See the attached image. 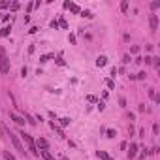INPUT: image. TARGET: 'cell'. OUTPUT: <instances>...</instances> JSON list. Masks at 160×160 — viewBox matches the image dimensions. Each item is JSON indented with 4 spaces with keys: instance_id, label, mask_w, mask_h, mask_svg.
<instances>
[{
    "instance_id": "19",
    "label": "cell",
    "mask_w": 160,
    "mask_h": 160,
    "mask_svg": "<svg viewBox=\"0 0 160 160\" xmlns=\"http://www.w3.org/2000/svg\"><path fill=\"white\" fill-rule=\"evenodd\" d=\"M106 85H107V89H113V87H115L113 79H106Z\"/></svg>"
},
{
    "instance_id": "11",
    "label": "cell",
    "mask_w": 160,
    "mask_h": 160,
    "mask_svg": "<svg viewBox=\"0 0 160 160\" xmlns=\"http://www.w3.org/2000/svg\"><path fill=\"white\" fill-rule=\"evenodd\" d=\"M98 158H102V160H113L111 157H107L106 151H98Z\"/></svg>"
},
{
    "instance_id": "24",
    "label": "cell",
    "mask_w": 160,
    "mask_h": 160,
    "mask_svg": "<svg viewBox=\"0 0 160 160\" xmlns=\"http://www.w3.org/2000/svg\"><path fill=\"white\" fill-rule=\"evenodd\" d=\"M151 8H153V10H157V8H160V2H158V0H157V2H153V4H151Z\"/></svg>"
},
{
    "instance_id": "10",
    "label": "cell",
    "mask_w": 160,
    "mask_h": 160,
    "mask_svg": "<svg viewBox=\"0 0 160 160\" xmlns=\"http://www.w3.org/2000/svg\"><path fill=\"white\" fill-rule=\"evenodd\" d=\"M40 154H42V157L45 158V160H55V158H53V154H51V153H49V151H47V149L40 151Z\"/></svg>"
},
{
    "instance_id": "27",
    "label": "cell",
    "mask_w": 160,
    "mask_h": 160,
    "mask_svg": "<svg viewBox=\"0 0 160 160\" xmlns=\"http://www.w3.org/2000/svg\"><path fill=\"white\" fill-rule=\"evenodd\" d=\"M29 32H30V34H36V32H38V26H32Z\"/></svg>"
},
{
    "instance_id": "6",
    "label": "cell",
    "mask_w": 160,
    "mask_h": 160,
    "mask_svg": "<svg viewBox=\"0 0 160 160\" xmlns=\"http://www.w3.org/2000/svg\"><path fill=\"white\" fill-rule=\"evenodd\" d=\"M149 23H151V30H157L158 29V17H157V15H151Z\"/></svg>"
},
{
    "instance_id": "22",
    "label": "cell",
    "mask_w": 160,
    "mask_h": 160,
    "mask_svg": "<svg viewBox=\"0 0 160 160\" xmlns=\"http://www.w3.org/2000/svg\"><path fill=\"white\" fill-rule=\"evenodd\" d=\"M121 11H128V2H121Z\"/></svg>"
},
{
    "instance_id": "30",
    "label": "cell",
    "mask_w": 160,
    "mask_h": 160,
    "mask_svg": "<svg viewBox=\"0 0 160 160\" xmlns=\"http://www.w3.org/2000/svg\"><path fill=\"white\" fill-rule=\"evenodd\" d=\"M10 6V2H0V8H8Z\"/></svg>"
},
{
    "instance_id": "8",
    "label": "cell",
    "mask_w": 160,
    "mask_h": 160,
    "mask_svg": "<svg viewBox=\"0 0 160 160\" xmlns=\"http://www.w3.org/2000/svg\"><path fill=\"white\" fill-rule=\"evenodd\" d=\"M34 143L38 145V149H42V151H43V149H47V145H49V143H47V141H45L43 138H40L38 141H34Z\"/></svg>"
},
{
    "instance_id": "2",
    "label": "cell",
    "mask_w": 160,
    "mask_h": 160,
    "mask_svg": "<svg viewBox=\"0 0 160 160\" xmlns=\"http://www.w3.org/2000/svg\"><path fill=\"white\" fill-rule=\"evenodd\" d=\"M0 72L2 74H8L10 72V61H8V57H6V49H0Z\"/></svg>"
},
{
    "instance_id": "7",
    "label": "cell",
    "mask_w": 160,
    "mask_h": 160,
    "mask_svg": "<svg viewBox=\"0 0 160 160\" xmlns=\"http://www.w3.org/2000/svg\"><path fill=\"white\" fill-rule=\"evenodd\" d=\"M106 64H107V57H104V55H100V57L96 58V66H98V68L106 66Z\"/></svg>"
},
{
    "instance_id": "21",
    "label": "cell",
    "mask_w": 160,
    "mask_h": 160,
    "mask_svg": "<svg viewBox=\"0 0 160 160\" xmlns=\"http://www.w3.org/2000/svg\"><path fill=\"white\" fill-rule=\"evenodd\" d=\"M115 136H117V132H115V130H111V128H109V130H107V138H115Z\"/></svg>"
},
{
    "instance_id": "9",
    "label": "cell",
    "mask_w": 160,
    "mask_h": 160,
    "mask_svg": "<svg viewBox=\"0 0 160 160\" xmlns=\"http://www.w3.org/2000/svg\"><path fill=\"white\" fill-rule=\"evenodd\" d=\"M136 153H138V145H136V143H132V145H130V151H128V158H134Z\"/></svg>"
},
{
    "instance_id": "12",
    "label": "cell",
    "mask_w": 160,
    "mask_h": 160,
    "mask_svg": "<svg viewBox=\"0 0 160 160\" xmlns=\"http://www.w3.org/2000/svg\"><path fill=\"white\" fill-rule=\"evenodd\" d=\"M51 128H53V130H55V132H57V134H58V136H61V138H64V132H62V130H61V128H58L57 125H55V122H51Z\"/></svg>"
},
{
    "instance_id": "20",
    "label": "cell",
    "mask_w": 160,
    "mask_h": 160,
    "mask_svg": "<svg viewBox=\"0 0 160 160\" xmlns=\"http://www.w3.org/2000/svg\"><path fill=\"white\" fill-rule=\"evenodd\" d=\"M58 26H61V29H68V23L64 21V19H61V21H58Z\"/></svg>"
},
{
    "instance_id": "26",
    "label": "cell",
    "mask_w": 160,
    "mask_h": 160,
    "mask_svg": "<svg viewBox=\"0 0 160 160\" xmlns=\"http://www.w3.org/2000/svg\"><path fill=\"white\" fill-rule=\"evenodd\" d=\"M153 64H154V66L158 68V66H160V58H153Z\"/></svg>"
},
{
    "instance_id": "4",
    "label": "cell",
    "mask_w": 160,
    "mask_h": 160,
    "mask_svg": "<svg viewBox=\"0 0 160 160\" xmlns=\"http://www.w3.org/2000/svg\"><path fill=\"white\" fill-rule=\"evenodd\" d=\"M64 8H68V10L72 11V13H81V10H79L77 4H72V2H64Z\"/></svg>"
},
{
    "instance_id": "23",
    "label": "cell",
    "mask_w": 160,
    "mask_h": 160,
    "mask_svg": "<svg viewBox=\"0 0 160 160\" xmlns=\"http://www.w3.org/2000/svg\"><path fill=\"white\" fill-rule=\"evenodd\" d=\"M10 8H11V11H17V10H19V4H17V2H13Z\"/></svg>"
},
{
    "instance_id": "18",
    "label": "cell",
    "mask_w": 160,
    "mask_h": 160,
    "mask_svg": "<svg viewBox=\"0 0 160 160\" xmlns=\"http://www.w3.org/2000/svg\"><path fill=\"white\" fill-rule=\"evenodd\" d=\"M68 125H70V119H68V117L61 119V126H68Z\"/></svg>"
},
{
    "instance_id": "25",
    "label": "cell",
    "mask_w": 160,
    "mask_h": 160,
    "mask_svg": "<svg viewBox=\"0 0 160 160\" xmlns=\"http://www.w3.org/2000/svg\"><path fill=\"white\" fill-rule=\"evenodd\" d=\"M136 77H138V79H145V72H139V74L136 75Z\"/></svg>"
},
{
    "instance_id": "5",
    "label": "cell",
    "mask_w": 160,
    "mask_h": 160,
    "mask_svg": "<svg viewBox=\"0 0 160 160\" xmlns=\"http://www.w3.org/2000/svg\"><path fill=\"white\" fill-rule=\"evenodd\" d=\"M10 119H11V121H13V122H17V125L19 126H23V125H25V119H23V117H19V115L17 113H10Z\"/></svg>"
},
{
    "instance_id": "28",
    "label": "cell",
    "mask_w": 160,
    "mask_h": 160,
    "mask_svg": "<svg viewBox=\"0 0 160 160\" xmlns=\"http://www.w3.org/2000/svg\"><path fill=\"white\" fill-rule=\"evenodd\" d=\"M122 62H125V64L130 62V57H128V55H125V57H122Z\"/></svg>"
},
{
    "instance_id": "17",
    "label": "cell",
    "mask_w": 160,
    "mask_h": 160,
    "mask_svg": "<svg viewBox=\"0 0 160 160\" xmlns=\"http://www.w3.org/2000/svg\"><path fill=\"white\" fill-rule=\"evenodd\" d=\"M25 119H26V122H30V125H36V119L30 117V115H25Z\"/></svg>"
},
{
    "instance_id": "14",
    "label": "cell",
    "mask_w": 160,
    "mask_h": 160,
    "mask_svg": "<svg viewBox=\"0 0 160 160\" xmlns=\"http://www.w3.org/2000/svg\"><path fill=\"white\" fill-rule=\"evenodd\" d=\"M10 26H4V29L2 30H0V36H2V38H6V36H10Z\"/></svg>"
},
{
    "instance_id": "13",
    "label": "cell",
    "mask_w": 160,
    "mask_h": 160,
    "mask_svg": "<svg viewBox=\"0 0 160 160\" xmlns=\"http://www.w3.org/2000/svg\"><path fill=\"white\" fill-rule=\"evenodd\" d=\"M53 57H55L53 53H47V55H43V57H40V62H47L49 58H53Z\"/></svg>"
},
{
    "instance_id": "29",
    "label": "cell",
    "mask_w": 160,
    "mask_h": 160,
    "mask_svg": "<svg viewBox=\"0 0 160 160\" xmlns=\"http://www.w3.org/2000/svg\"><path fill=\"white\" fill-rule=\"evenodd\" d=\"M57 64H58V66H64V64H66V62H64L62 58H57Z\"/></svg>"
},
{
    "instance_id": "3",
    "label": "cell",
    "mask_w": 160,
    "mask_h": 160,
    "mask_svg": "<svg viewBox=\"0 0 160 160\" xmlns=\"http://www.w3.org/2000/svg\"><path fill=\"white\" fill-rule=\"evenodd\" d=\"M8 136H10V139H11V143H13V147H15V149H17L21 154H25V157H26V151H25V147L21 145V141H19V138H17V136H15L13 132H8Z\"/></svg>"
},
{
    "instance_id": "15",
    "label": "cell",
    "mask_w": 160,
    "mask_h": 160,
    "mask_svg": "<svg viewBox=\"0 0 160 160\" xmlns=\"http://www.w3.org/2000/svg\"><path fill=\"white\" fill-rule=\"evenodd\" d=\"M4 158H6V160H17V158L13 157V154L10 153V151H4Z\"/></svg>"
},
{
    "instance_id": "16",
    "label": "cell",
    "mask_w": 160,
    "mask_h": 160,
    "mask_svg": "<svg viewBox=\"0 0 160 160\" xmlns=\"http://www.w3.org/2000/svg\"><path fill=\"white\" fill-rule=\"evenodd\" d=\"M81 17H87V19H93V17H94V15H93V13H90V11H87V10H83V11H81Z\"/></svg>"
},
{
    "instance_id": "1",
    "label": "cell",
    "mask_w": 160,
    "mask_h": 160,
    "mask_svg": "<svg viewBox=\"0 0 160 160\" xmlns=\"http://www.w3.org/2000/svg\"><path fill=\"white\" fill-rule=\"evenodd\" d=\"M21 138H23V141L26 143V147H29V151L34 157H40V151H36V143H34V139H32V136L30 134H26V132H21Z\"/></svg>"
}]
</instances>
